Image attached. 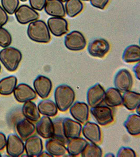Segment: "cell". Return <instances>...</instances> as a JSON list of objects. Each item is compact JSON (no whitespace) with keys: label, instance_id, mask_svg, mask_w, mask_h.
Listing matches in <instances>:
<instances>
[{"label":"cell","instance_id":"obj_1","mask_svg":"<svg viewBox=\"0 0 140 157\" xmlns=\"http://www.w3.org/2000/svg\"><path fill=\"white\" fill-rule=\"evenodd\" d=\"M75 93L70 86L61 84L56 87L54 98L58 109L62 112L68 111L75 100Z\"/></svg>","mask_w":140,"mask_h":157},{"label":"cell","instance_id":"obj_2","mask_svg":"<svg viewBox=\"0 0 140 157\" xmlns=\"http://www.w3.org/2000/svg\"><path fill=\"white\" fill-rule=\"evenodd\" d=\"M27 34L29 39L36 43L46 44L51 39L49 27L42 20H36L29 24Z\"/></svg>","mask_w":140,"mask_h":157},{"label":"cell","instance_id":"obj_3","mask_svg":"<svg viewBox=\"0 0 140 157\" xmlns=\"http://www.w3.org/2000/svg\"><path fill=\"white\" fill-rule=\"evenodd\" d=\"M22 59V52L14 47H7L0 51V61L9 71H15Z\"/></svg>","mask_w":140,"mask_h":157},{"label":"cell","instance_id":"obj_4","mask_svg":"<svg viewBox=\"0 0 140 157\" xmlns=\"http://www.w3.org/2000/svg\"><path fill=\"white\" fill-rule=\"evenodd\" d=\"M64 44L69 50L74 52L80 51L84 49L86 46V39L81 32L74 30L66 35Z\"/></svg>","mask_w":140,"mask_h":157},{"label":"cell","instance_id":"obj_5","mask_svg":"<svg viewBox=\"0 0 140 157\" xmlns=\"http://www.w3.org/2000/svg\"><path fill=\"white\" fill-rule=\"evenodd\" d=\"M90 113L97 123L106 126L113 121V113L110 107L107 105H98L91 107Z\"/></svg>","mask_w":140,"mask_h":157},{"label":"cell","instance_id":"obj_6","mask_svg":"<svg viewBox=\"0 0 140 157\" xmlns=\"http://www.w3.org/2000/svg\"><path fill=\"white\" fill-rule=\"evenodd\" d=\"M6 149L7 155L10 157H20L25 151L24 143L18 135L10 134L7 137Z\"/></svg>","mask_w":140,"mask_h":157},{"label":"cell","instance_id":"obj_7","mask_svg":"<svg viewBox=\"0 0 140 157\" xmlns=\"http://www.w3.org/2000/svg\"><path fill=\"white\" fill-rule=\"evenodd\" d=\"M115 88L121 92L129 91L133 86V78L128 70L122 69L117 72L114 78Z\"/></svg>","mask_w":140,"mask_h":157},{"label":"cell","instance_id":"obj_8","mask_svg":"<svg viewBox=\"0 0 140 157\" xmlns=\"http://www.w3.org/2000/svg\"><path fill=\"white\" fill-rule=\"evenodd\" d=\"M14 14L17 21L22 25L30 23L32 21L37 20L40 17V15L36 10L25 4L18 7Z\"/></svg>","mask_w":140,"mask_h":157},{"label":"cell","instance_id":"obj_9","mask_svg":"<svg viewBox=\"0 0 140 157\" xmlns=\"http://www.w3.org/2000/svg\"><path fill=\"white\" fill-rule=\"evenodd\" d=\"M110 49L109 43L103 38H97L90 41L88 45V53L93 57L103 58Z\"/></svg>","mask_w":140,"mask_h":157},{"label":"cell","instance_id":"obj_10","mask_svg":"<svg viewBox=\"0 0 140 157\" xmlns=\"http://www.w3.org/2000/svg\"><path fill=\"white\" fill-rule=\"evenodd\" d=\"M49 32L56 37H60L68 32V24L63 17H52L47 21Z\"/></svg>","mask_w":140,"mask_h":157},{"label":"cell","instance_id":"obj_11","mask_svg":"<svg viewBox=\"0 0 140 157\" xmlns=\"http://www.w3.org/2000/svg\"><path fill=\"white\" fill-rule=\"evenodd\" d=\"M13 94L15 100L21 103L35 100L37 97V94L34 90L25 83H20L16 86Z\"/></svg>","mask_w":140,"mask_h":157},{"label":"cell","instance_id":"obj_12","mask_svg":"<svg viewBox=\"0 0 140 157\" xmlns=\"http://www.w3.org/2000/svg\"><path fill=\"white\" fill-rule=\"evenodd\" d=\"M33 86L36 94L41 98L49 97L52 90V82L50 78L44 75H38L33 82Z\"/></svg>","mask_w":140,"mask_h":157},{"label":"cell","instance_id":"obj_13","mask_svg":"<svg viewBox=\"0 0 140 157\" xmlns=\"http://www.w3.org/2000/svg\"><path fill=\"white\" fill-rule=\"evenodd\" d=\"M72 117L80 123L84 124L88 121L89 116V109L87 104L77 101L69 108Z\"/></svg>","mask_w":140,"mask_h":157},{"label":"cell","instance_id":"obj_14","mask_svg":"<svg viewBox=\"0 0 140 157\" xmlns=\"http://www.w3.org/2000/svg\"><path fill=\"white\" fill-rule=\"evenodd\" d=\"M105 91L99 83L91 86L87 92V101L90 107L100 105L103 102Z\"/></svg>","mask_w":140,"mask_h":157},{"label":"cell","instance_id":"obj_15","mask_svg":"<svg viewBox=\"0 0 140 157\" xmlns=\"http://www.w3.org/2000/svg\"><path fill=\"white\" fill-rule=\"evenodd\" d=\"M24 147L27 157H38L43 151V141L40 137L36 135L30 136L26 139Z\"/></svg>","mask_w":140,"mask_h":157},{"label":"cell","instance_id":"obj_16","mask_svg":"<svg viewBox=\"0 0 140 157\" xmlns=\"http://www.w3.org/2000/svg\"><path fill=\"white\" fill-rule=\"evenodd\" d=\"M82 133L86 139L92 143L99 144L101 140L100 128L97 124L86 121L82 127Z\"/></svg>","mask_w":140,"mask_h":157},{"label":"cell","instance_id":"obj_17","mask_svg":"<svg viewBox=\"0 0 140 157\" xmlns=\"http://www.w3.org/2000/svg\"><path fill=\"white\" fill-rule=\"evenodd\" d=\"M63 126L64 133L68 140L80 136L83 127L78 121H74L70 118H64Z\"/></svg>","mask_w":140,"mask_h":157},{"label":"cell","instance_id":"obj_18","mask_svg":"<svg viewBox=\"0 0 140 157\" xmlns=\"http://www.w3.org/2000/svg\"><path fill=\"white\" fill-rule=\"evenodd\" d=\"M36 130L37 134L44 139L52 137L54 126L52 120L49 116H43L36 124Z\"/></svg>","mask_w":140,"mask_h":157},{"label":"cell","instance_id":"obj_19","mask_svg":"<svg viewBox=\"0 0 140 157\" xmlns=\"http://www.w3.org/2000/svg\"><path fill=\"white\" fill-rule=\"evenodd\" d=\"M65 143L56 138H49L45 143V148L47 151L53 157L64 156L67 152L66 146Z\"/></svg>","mask_w":140,"mask_h":157},{"label":"cell","instance_id":"obj_20","mask_svg":"<svg viewBox=\"0 0 140 157\" xmlns=\"http://www.w3.org/2000/svg\"><path fill=\"white\" fill-rule=\"evenodd\" d=\"M88 144V141L83 138L77 137L69 139L66 143L67 152L72 157L80 155Z\"/></svg>","mask_w":140,"mask_h":157},{"label":"cell","instance_id":"obj_21","mask_svg":"<svg viewBox=\"0 0 140 157\" xmlns=\"http://www.w3.org/2000/svg\"><path fill=\"white\" fill-rule=\"evenodd\" d=\"M44 10L47 14L52 17H63L66 15L65 6L60 0H46Z\"/></svg>","mask_w":140,"mask_h":157},{"label":"cell","instance_id":"obj_22","mask_svg":"<svg viewBox=\"0 0 140 157\" xmlns=\"http://www.w3.org/2000/svg\"><path fill=\"white\" fill-rule=\"evenodd\" d=\"M15 127L20 137L24 140L32 136L35 132L34 124L26 118H23L18 121Z\"/></svg>","mask_w":140,"mask_h":157},{"label":"cell","instance_id":"obj_23","mask_svg":"<svg viewBox=\"0 0 140 157\" xmlns=\"http://www.w3.org/2000/svg\"><path fill=\"white\" fill-rule=\"evenodd\" d=\"M103 102L110 107H116L122 104V97L116 88H109L105 91Z\"/></svg>","mask_w":140,"mask_h":157},{"label":"cell","instance_id":"obj_24","mask_svg":"<svg viewBox=\"0 0 140 157\" xmlns=\"http://www.w3.org/2000/svg\"><path fill=\"white\" fill-rule=\"evenodd\" d=\"M122 97V104L128 110L133 111L140 105V93L129 90L124 92Z\"/></svg>","mask_w":140,"mask_h":157},{"label":"cell","instance_id":"obj_25","mask_svg":"<svg viewBox=\"0 0 140 157\" xmlns=\"http://www.w3.org/2000/svg\"><path fill=\"white\" fill-rule=\"evenodd\" d=\"M21 111L24 117L30 121H37L41 118L37 106L34 102L31 101L24 103Z\"/></svg>","mask_w":140,"mask_h":157},{"label":"cell","instance_id":"obj_26","mask_svg":"<svg viewBox=\"0 0 140 157\" xmlns=\"http://www.w3.org/2000/svg\"><path fill=\"white\" fill-rule=\"evenodd\" d=\"M128 133L132 136H138L140 134V116L132 114L128 116L123 124Z\"/></svg>","mask_w":140,"mask_h":157},{"label":"cell","instance_id":"obj_27","mask_svg":"<svg viewBox=\"0 0 140 157\" xmlns=\"http://www.w3.org/2000/svg\"><path fill=\"white\" fill-rule=\"evenodd\" d=\"M18 83V78L15 76H9L0 80V94L7 96L12 94Z\"/></svg>","mask_w":140,"mask_h":157},{"label":"cell","instance_id":"obj_28","mask_svg":"<svg viewBox=\"0 0 140 157\" xmlns=\"http://www.w3.org/2000/svg\"><path fill=\"white\" fill-rule=\"evenodd\" d=\"M122 60L126 63H134L140 60V48L138 45H131L124 49Z\"/></svg>","mask_w":140,"mask_h":157},{"label":"cell","instance_id":"obj_29","mask_svg":"<svg viewBox=\"0 0 140 157\" xmlns=\"http://www.w3.org/2000/svg\"><path fill=\"white\" fill-rule=\"evenodd\" d=\"M37 108L40 113L44 116L54 117L57 114V107L52 100H42L38 104Z\"/></svg>","mask_w":140,"mask_h":157},{"label":"cell","instance_id":"obj_30","mask_svg":"<svg viewBox=\"0 0 140 157\" xmlns=\"http://www.w3.org/2000/svg\"><path fill=\"white\" fill-rule=\"evenodd\" d=\"M84 5L81 0H67L65 3V12L70 17H74L83 11Z\"/></svg>","mask_w":140,"mask_h":157},{"label":"cell","instance_id":"obj_31","mask_svg":"<svg viewBox=\"0 0 140 157\" xmlns=\"http://www.w3.org/2000/svg\"><path fill=\"white\" fill-rule=\"evenodd\" d=\"M80 155L83 157H101L103 156V150L96 144L88 143Z\"/></svg>","mask_w":140,"mask_h":157},{"label":"cell","instance_id":"obj_32","mask_svg":"<svg viewBox=\"0 0 140 157\" xmlns=\"http://www.w3.org/2000/svg\"><path fill=\"white\" fill-rule=\"evenodd\" d=\"M64 118L58 117L52 120L54 126V134L52 137L56 138L60 140L66 144L68 140L65 137L63 129V121Z\"/></svg>","mask_w":140,"mask_h":157},{"label":"cell","instance_id":"obj_33","mask_svg":"<svg viewBox=\"0 0 140 157\" xmlns=\"http://www.w3.org/2000/svg\"><path fill=\"white\" fill-rule=\"evenodd\" d=\"M2 7L9 14H14L20 4L19 0H1Z\"/></svg>","mask_w":140,"mask_h":157},{"label":"cell","instance_id":"obj_34","mask_svg":"<svg viewBox=\"0 0 140 157\" xmlns=\"http://www.w3.org/2000/svg\"><path fill=\"white\" fill-rule=\"evenodd\" d=\"M12 42V37L9 32L3 27H0V47H9Z\"/></svg>","mask_w":140,"mask_h":157},{"label":"cell","instance_id":"obj_35","mask_svg":"<svg viewBox=\"0 0 140 157\" xmlns=\"http://www.w3.org/2000/svg\"><path fill=\"white\" fill-rule=\"evenodd\" d=\"M117 157H135L136 154L132 148L122 147L117 152Z\"/></svg>","mask_w":140,"mask_h":157},{"label":"cell","instance_id":"obj_36","mask_svg":"<svg viewBox=\"0 0 140 157\" xmlns=\"http://www.w3.org/2000/svg\"><path fill=\"white\" fill-rule=\"evenodd\" d=\"M46 0H29L31 7L36 11H41L44 9Z\"/></svg>","mask_w":140,"mask_h":157},{"label":"cell","instance_id":"obj_37","mask_svg":"<svg viewBox=\"0 0 140 157\" xmlns=\"http://www.w3.org/2000/svg\"><path fill=\"white\" fill-rule=\"evenodd\" d=\"M90 3L93 7L100 10L104 9L109 3V0H89Z\"/></svg>","mask_w":140,"mask_h":157},{"label":"cell","instance_id":"obj_38","mask_svg":"<svg viewBox=\"0 0 140 157\" xmlns=\"http://www.w3.org/2000/svg\"><path fill=\"white\" fill-rule=\"evenodd\" d=\"M9 21V16L7 13L0 6V27H3Z\"/></svg>","mask_w":140,"mask_h":157},{"label":"cell","instance_id":"obj_39","mask_svg":"<svg viewBox=\"0 0 140 157\" xmlns=\"http://www.w3.org/2000/svg\"><path fill=\"white\" fill-rule=\"evenodd\" d=\"M7 139L5 134L0 132V151H2L5 148L6 145Z\"/></svg>","mask_w":140,"mask_h":157},{"label":"cell","instance_id":"obj_40","mask_svg":"<svg viewBox=\"0 0 140 157\" xmlns=\"http://www.w3.org/2000/svg\"><path fill=\"white\" fill-rule=\"evenodd\" d=\"M133 71L135 74V76L136 77V78L140 80V61L138 62L136 65H135L133 68Z\"/></svg>","mask_w":140,"mask_h":157},{"label":"cell","instance_id":"obj_41","mask_svg":"<svg viewBox=\"0 0 140 157\" xmlns=\"http://www.w3.org/2000/svg\"><path fill=\"white\" fill-rule=\"evenodd\" d=\"M52 157V155H51L48 152L46 151H43L41 152V154H40V155H38V157Z\"/></svg>","mask_w":140,"mask_h":157},{"label":"cell","instance_id":"obj_42","mask_svg":"<svg viewBox=\"0 0 140 157\" xmlns=\"http://www.w3.org/2000/svg\"><path fill=\"white\" fill-rule=\"evenodd\" d=\"M104 157H115V155H114V154H112V153H107V154H106V155H104Z\"/></svg>","mask_w":140,"mask_h":157},{"label":"cell","instance_id":"obj_43","mask_svg":"<svg viewBox=\"0 0 140 157\" xmlns=\"http://www.w3.org/2000/svg\"><path fill=\"white\" fill-rule=\"evenodd\" d=\"M135 109H136V113H137V114L140 115V105L138 106Z\"/></svg>","mask_w":140,"mask_h":157},{"label":"cell","instance_id":"obj_44","mask_svg":"<svg viewBox=\"0 0 140 157\" xmlns=\"http://www.w3.org/2000/svg\"><path fill=\"white\" fill-rule=\"evenodd\" d=\"M60 1H61L62 2H66L67 0H60Z\"/></svg>","mask_w":140,"mask_h":157},{"label":"cell","instance_id":"obj_45","mask_svg":"<svg viewBox=\"0 0 140 157\" xmlns=\"http://www.w3.org/2000/svg\"><path fill=\"white\" fill-rule=\"evenodd\" d=\"M20 1H22V2H26V1H27V0H20Z\"/></svg>","mask_w":140,"mask_h":157},{"label":"cell","instance_id":"obj_46","mask_svg":"<svg viewBox=\"0 0 140 157\" xmlns=\"http://www.w3.org/2000/svg\"><path fill=\"white\" fill-rule=\"evenodd\" d=\"M1 66L0 64V72H1Z\"/></svg>","mask_w":140,"mask_h":157},{"label":"cell","instance_id":"obj_47","mask_svg":"<svg viewBox=\"0 0 140 157\" xmlns=\"http://www.w3.org/2000/svg\"><path fill=\"white\" fill-rule=\"evenodd\" d=\"M82 1H89V0H82Z\"/></svg>","mask_w":140,"mask_h":157},{"label":"cell","instance_id":"obj_48","mask_svg":"<svg viewBox=\"0 0 140 157\" xmlns=\"http://www.w3.org/2000/svg\"><path fill=\"white\" fill-rule=\"evenodd\" d=\"M2 157V155H1V154H0V157Z\"/></svg>","mask_w":140,"mask_h":157}]
</instances>
